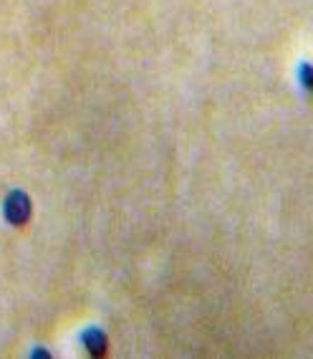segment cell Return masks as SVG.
Here are the masks:
<instances>
[{"mask_svg": "<svg viewBox=\"0 0 313 359\" xmlns=\"http://www.w3.org/2000/svg\"><path fill=\"white\" fill-rule=\"evenodd\" d=\"M6 215L11 223L15 225H23L31 215V200L26 198L23 193H13L8 198V208H6Z\"/></svg>", "mask_w": 313, "mask_h": 359, "instance_id": "1", "label": "cell"}, {"mask_svg": "<svg viewBox=\"0 0 313 359\" xmlns=\"http://www.w3.org/2000/svg\"><path fill=\"white\" fill-rule=\"evenodd\" d=\"M86 349L94 354H104V349H106V337H104L102 332H96V329H91V332H86Z\"/></svg>", "mask_w": 313, "mask_h": 359, "instance_id": "2", "label": "cell"}]
</instances>
